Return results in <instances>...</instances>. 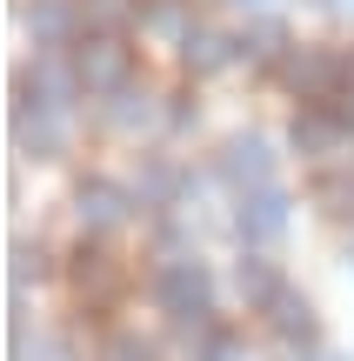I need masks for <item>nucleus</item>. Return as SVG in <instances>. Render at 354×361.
<instances>
[{"mask_svg": "<svg viewBox=\"0 0 354 361\" xmlns=\"http://www.w3.org/2000/svg\"><path fill=\"white\" fill-rule=\"evenodd\" d=\"M40 274H47V255L27 247V241H13V295H20L27 281H40Z\"/></svg>", "mask_w": 354, "mask_h": 361, "instance_id": "19", "label": "nucleus"}, {"mask_svg": "<svg viewBox=\"0 0 354 361\" xmlns=\"http://www.w3.org/2000/svg\"><path fill=\"white\" fill-rule=\"evenodd\" d=\"M74 67H80V87L87 94H120L127 87V47H120V34H94L87 47H74Z\"/></svg>", "mask_w": 354, "mask_h": 361, "instance_id": "4", "label": "nucleus"}, {"mask_svg": "<svg viewBox=\"0 0 354 361\" xmlns=\"http://www.w3.org/2000/svg\"><path fill=\"white\" fill-rule=\"evenodd\" d=\"M141 13V0H80V27L87 34H120Z\"/></svg>", "mask_w": 354, "mask_h": 361, "instance_id": "15", "label": "nucleus"}, {"mask_svg": "<svg viewBox=\"0 0 354 361\" xmlns=\"http://www.w3.org/2000/svg\"><path fill=\"white\" fill-rule=\"evenodd\" d=\"M261 314H267V328H274L281 341H301V348L315 341V308H308V295H294V288H281Z\"/></svg>", "mask_w": 354, "mask_h": 361, "instance_id": "10", "label": "nucleus"}, {"mask_svg": "<svg viewBox=\"0 0 354 361\" xmlns=\"http://www.w3.org/2000/svg\"><path fill=\"white\" fill-rule=\"evenodd\" d=\"M221 180H234L241 194H254V188H274V154H267V141L261 134H234V141L221 147Z\"/></svg>", "mask_w": 354, "mask_h": 361, "instance_id": "5", "label": "nucleus"}, {"mask_svg": "<svg viewBox=\"0 0 354 361\" xmlns=\"http://www.w3.org/2000/svg\"><path fill=\"white\" fill-rule=\"evenodd\" d=\"M201 361H248V355H241V341L214 335V341H201Z\"/></svg>", "mask_w": 354, "mask_h": 361, "instance_id": "22", "label": "nucleus"}, {"mask_svg": "<svg viewBox=\"0 0 354 361\" xmlns=\"http://www.w3.org/2000/svg\"><path fill=\"white\" fill-rule=\"evenodd\" d=\"M27 34H34V47H67L80 34V7L74 0H34L27 7Z\"/></svg>", "mask_w": 354, "mask_h": 361, "instance_id": "7", "label": "nucleus"}, {"mask_svg": "<svg viewBox=\"0 0 354 361\" xmlns=\"http://www.w3.org/2000/svg\"><path fill=\"white\" fill-rule=\"evenodd\" d=\"M147 27L181 40V34H187V7H181V0H154V7H147Z\"/></svg>", "mask_w": 354, "mask_h": 361, "instance_id": "20", "label": "nucleus"}, {"mask_svg": "<svg viewBox=\"0 0 354 361\" xmlns=\"http://www.w3.org/2000/svg\"><path fill=\"white\" fill-rule=\"evenodd\" d=\"M281 54H288V27L267 20V13L248 27V34H234V61H248V67H274Z\"/></svg>", "mask_w": 354, "mask_h": 361, "instance_id": "13", "label": "nucleus"}, {"mask_svg": "<svg viewBox=\"0 0 354 361\" xmlns=\"http://www.w3.org/2000/svg\"><path fill=\"white\" fill-rule=\"evenodd\" d=\"M281 228H288V194H281V188H254V194H241V207H234V234H241L248 247H267Z\"/></svg>", "mask_w": 354, "mask_h": 361, "instance_id": "6", "label": "nucleus"}, {"mask_svg": "<svg viewBox=\"0 0 354 361\" xmlns=\"http://www.w3.org/2000/svg\"><path fill=\"white\" fill-rule=\"evenodd\" d=\"M234 281H241V301H248V308H267V301L288 288V281H281V274L267 268L261 255H248V261H241V274H234Z\"/></svg>", "mask_w": 354, "mask_h": 361, "instance_id": "14", "label": "nucleus"}, {"mask_svg": "<svg viewBox=\"0 0 354 361\" xmlns=\"http://www.w3.org/2000/svg\"><path fill=\"white\" fill-rule=\"evenodd\" d=\"M208 295H214V281H208V268H201L194 255H187V261H160L154 301H160V314H167L187 341H194V335L214 341V328H208Z\"/></svg>", "mask_w": 354, "mask_h": 361, "instance_id": "1", "label": "nucleus"}, {"mask_svg": "<svg viewBox=\"0 0 354 361\" xmlns=\"http://www.w3.org/2000/svg\"><path fill=\"white\" fill-rule=\"evenodd\" d=\"M74 281H80V288H114V268H107V255H101V247H80Z\"/></svg>", "mask_w": 354, "mask_h": 361, "instance_id": "17", "label": "nucleus"}, {"mask_svg": "<svg viewBox=\"0 0 354 361\" xmlns=\"http://www.w3.org/2000/svg\"><path fill=\"white\" fill-rule=\"evenodd\" d=\"M288 141L301 147V154H334L348 134H341V121H334V107H301L294 128H288Z\"/></svg>", "mask_w": 354, "mask_h": 361, "instance_id": "9", "label": "nucleus"}, {"mask_svg": "<svg viewBox=\"0 0 354 361\" xmlns=\"http://www.w3.org/2000/svg\"><path fill=\"white\" fill-rule=\"evenodd\" d=\"M321 207H328V214H341V221H354V174L321 180Z\"/></svg>", "mask_w": 354, "mask_h": 361, "instance_id": "21", "label": "nucleus"}, {"mask_svg": "<svg viewBox=\"0 0 354 361\" xmlns=\"http://www.w3.org/2000/svg\"><path fill=\"white\" fill-rule=\"evenodd\" d=\"M74 214H80V228H87V234H114L120 221L134 214V194L120 188V180H101V174H94V180H80V188H74Z\"/></svg>", "mask_w": 354, "mask_h": 361, "instance_id": "3", "label": "nucleus"}, {"mask_svg": "<svg viewBox=\"0 0 354 361\" xmlns=\"http://www.w3.org/2000/svg\"><path fill=\"white\" fill-rule=\"evenodd\" d=\"M107 121H114L120 134L154 128V121H160V94H154V87H134V80H127L120 94H107Z\"/></svg>", "mask_w": 354, "mask_h": 361, "instance_id": "12", "label": "nucleus"}, {"mask_svg": "<svg viewBox=\"0 0 354 361\" xmlns=\"http://www.w3.org/2000/svg\"><path fill=\"white\" fill-rule=\"evenodd\" d=\"M34 94H40V107H53V114H67V101L80 94V67H67V61H53V54H40L34 61Z\"/></svg>", "mask_w": 354, "mask_h": 361, "instance_id": "11", "label": "nucleus"}, {"mask_svg": "<svg viewBox=\"0 0 354 361\" xmlns=\"http://www.w3.org/2000/svg\"><path fill=\"white\" fill-rule=\"evenodd\" d=\"M101 361H154V341H141V335H107L101 341Z\"/></svg>", "mask_w": 354, "mask_h": 361, "instance_id": "18", "label": "nucleus"}, {"mask_svg": "<svg viewBox=\"0 0 354 361\" xmlns=\"http://www.w3.org/2000/svg\"><path fill=\"white\" fill-rule=\"evenodd\" d=\"M348 74H354V67L341 61V54H328V47H301V54L288 61V87L301 94V101H315V107L334 101V94L348 87Z\"/></svg>", "mask_w": 354, "mask_h": 361, "instance_id": "2", "label": "nucleus"}, {"mask_svg": "<svg viewBox=\"0 0 354 361\" xmlns=\"http://www.w3.org/2000/svg\"><path fill=\"white\" fill-rule=\"evenodd\" d=\"M134 194H141V207H167L174 194H181V174H174L167 161H147V168H141V188H134Z\"/></svg>", "mask_w": 354, "mask_h": 361, "instance_id": "16", "label": "nucleus"}, {"mask_svg": "<svg viewBox=\"0 0 354 361\" xmlns=\"http://www.w3.org/2000/svg\"><path fill=\"white\" fill-rule=\"evenodd\" d=\"M241 7H261V0H241Z\"/></svg>", "mask_w": 354, "mask_h": 361, "instance_id": "23", "label": "nucleus"}, {"mask_svg": "<svg viewBox=\"0 0 354 361\" xmlns=\"http://www.w3.org/2000/svg\"><path fill=\"white\" fill-rule=\"evenodd\" d=\"M174 47H181V67H187V74H221V67L234 61V40L214 34V27H187Z\"/></svg>", "mask_w": 354, "mask_h": 361, "instance_id": "8", "label": "nucleus"}]
</instances>
